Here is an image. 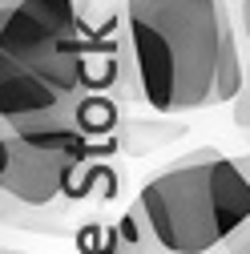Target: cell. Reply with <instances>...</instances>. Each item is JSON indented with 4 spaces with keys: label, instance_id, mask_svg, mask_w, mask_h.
Instances as JSON below:
<instances>
[{
    "label": "cell",
    "instance_id": "6da1fadb",
    "mask_svg": "<svg viewBox=\"0 0 250 254\" xmlns=\"http://www.w3.org/2000/svg\"><path fill=\"white\" fill-rule=\"evenodd\" d=\"M137 93L153 113H198L242 89L226 0H125Z\"/></svg>",
    "mask_w": 250,
    "mask_h": 254
},
{
    "label": "cell",
    "instance_id": "7a4b0ae2",
    "mask_svg": "<svg viewBox=\"0 0 250 254\" xmlns=\"http://www.w3.org/2000/svg\"><path fill=\"white\" fill-rule=\"evenodd\" d=\"M137 210L166 254H210L250 226V170L242 157L202 149L153 174Z\"/></svg>",
    "mask_w": 250,
    "mask_h": 254
},
{
    "label": "cell",
    "instance_id": "3957f363",
    "mask_svg": "<svg viewBox=\"0 0 250 254\" xmlns=\"http://www.w3.org/2000/svg\"><path fill=\"white\" fill-rule=\"evenodd\" d=\"M89 133L77 113L41 117V121H4V166L0 186L4 198L24 206H49L73 186V174L85 166Z\"/></svg>",
    "mask_w": 250,
    "mask_h": 254
},
{
    "label": "cell",
    "instance_id": "277c9868",
    "mask_svg": "<svg viewBox=\"0 0 250 254\" xmlns=\"http://www.w3.org/2000/svg\"><path fill=\"white\" fill-rule=\"evenodd\" d=\"M0 57L41 69L73 93L89 85L73 0H0Z\"/></svg>",
    "mask_w": 250,
    "mask_h": 254
},
{
    "label": "cell",
    "instance_id": "5b68a950",
    "mask_svg": "<svg viewBox=\"0 0 250 254\" xmlns=\"http://www.w3.org/2000/svg\"><path fill=\"white\" fill-rule=\"evenodd\" d=\"M81 97L85 93H73L57 77L0 57V117L4 121H41V117L77 113Z\"/></svg>",
    "mask_w": 250,
    "mask_h": 254
},
{
    "label": "cell",
    "instance_id": "8992f818",
    "mask_svg": "<svg viewBox=\"0 0 250 254\" xmlns=\"http://www.w3.org/2000/svg\"><path fill=\"white\" fill-rule=\"evenodd\" d=\"M77 121H81V129H85L89 137H101V133H113L117 109H113V101H105V97H81Z\"/></svg>",
    "mask_w": 250,
    "mask_h": 254
},
{
    "label": "cell",
    "instance_id": "52a82bcc",
    "mask_svg": "<svg viewBox=\"0 0 250 254\" xmlns=\"http://www.w3.org/2000/svg\"><path fill=\"white\" fill-rule=\"evenodd\" d=\"M246 33H250V0H246Z\"/></svg>",
    "mask_w": 250,
    "mask_h": 254
},
{
    "label": "cell",
    "instance_id": "ba28073f",
    "mask_svg": "<svg viewBox=\"0 0 250 254\" xmlns=\"http://www.w3.org/2000/svg\"><path fill=\"white\" fill-rule=\"evenodd\" d=\"M238 254H250V242H246V246H242V250H238Z\"/></svg>",
    "mask_w": 250,
    "mask_h": 254
},
{
    "label": "cell",
    "instance_id": "9c48e42d",
    "mask_svg": "<svg viewBox=\"0 0 250 254\" xmlns=\"http://www.w3.org/2000/svg\"><path fill=\"white\" fill-rule=\"evenodd\" d=\"M242 162H246V170H250V157H242Z\"/></svg>",
    "mask_w": 250,
    "mask_h": 254
}]
</instances>
